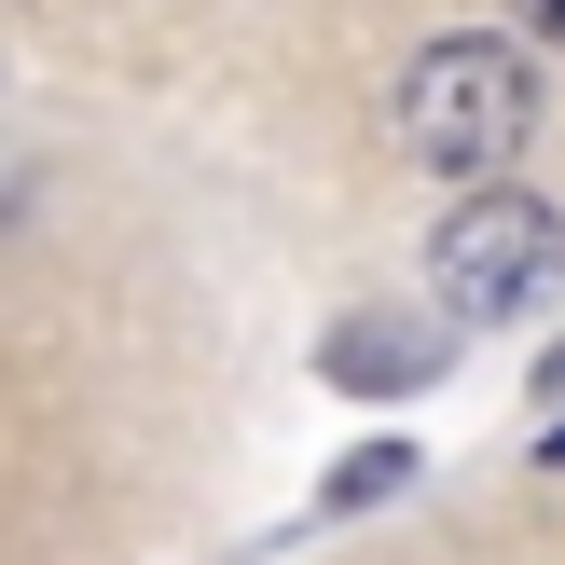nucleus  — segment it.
I'll use <instances>...</instances> for the list:
<instances>
[{
    "label": "nucleus",
    "instance_id": "obj_1",
    "mask_svg": "<svg viewBox=\"0 0 565 565\" xmlns=\"http://www.w3.org/2000/svg\"><path fill=\"white\" fill-rule=\"evenodd\" d=\"M524 125H539V70H524L511 42H483V28L428 42L386 83V138H401L414 166H441V180H497V166L524 152Z\"/></svg>",
    "mask_w": 565,
    "mask_h": 565
},
{
    "label": "nucleus",
    "instance_id": "obj_2",
    "mask_svg": "<svg viewBox=\"0 0 565 565\" xmlns=\"http://www.w3.org/2000/svg\"><path fill=\"white\" fill-rule=\"evenodd\" d=\"M565 263V221L539 207V193H469L456 221H441L428 248V290L456 303V318H511V303H539Z\"/></svg>",
    "mask_w": 565,
    "mask_h": 565
},
{
    "label": "nucleus",
    "instance_id": "obj_3",
    "mask_svg": "<svg viewBox=\"0 0 565 565\" xmlns=\"http://www.w3.org/2000/svg\"><path fill=\"white\" fill-rule=\"evenodd\" d=\"M331 373H345V386H428L441 373V331H345Z\"/></svg>",
    "mask_w": 565,
    "mask_h": 565
},
{
    "label": "nucleus",
    "instance_id": "obj_4",
    "mask_svg": "<svg viewBox=\"0 0 565 565\" xmlns=\"http://www.w3.org/2000/svg\"><path fill=\"white\" fill-rule=\"evenodd\" d=\"M401 483H414V456H401V441H359V456L331 469V511H373V497H401Z\"/></svg>",
    "mask_w": 565,
    "mask_h": 565
},
{
    "label": "nucleus",
    "instance_id": "obj_5",
    "mask_svg": "<svg viewBox=\"0 0 565 565\" xmlns=\"http://www.w3.org/2000/svg\"><path fill=\"white\" fill-rule=\"evenodd\" d=\"M524 28H539V42H565V0H524Z\"/></svg>",
    "mask_w": 565,
    "mask_h": 565
},
{
    "label": "nucleus",
    "instance_id": "obj_6",
    "mask_svg": "<svg viewBox=\"0 0 565 565\" xmlns=\"http://www.w3.org/2000/svg\"><path fill=\"white\" fill-rule=\"evenodd\" d=\"M539 401H552V414H565V345H552V359H539Z\"/></svg>",
    "mask_w": 565,
    "mask_h": 565
},
{
    "label": "nucleus",
    "instance_id": "obj_7",
    "mask_svg": "<svg viewBox=\"0 0 565 565\" xmlns=\"http://www.w3.org/2000/svg\"><path fill=\"white\" fill-rule=\"evenodd\" d=\"M539 456H552V469H565V428H552V441H539Z\"/></svg>",
    "mask_w": 565,
    "mask_h": 565
}]
</instances>
